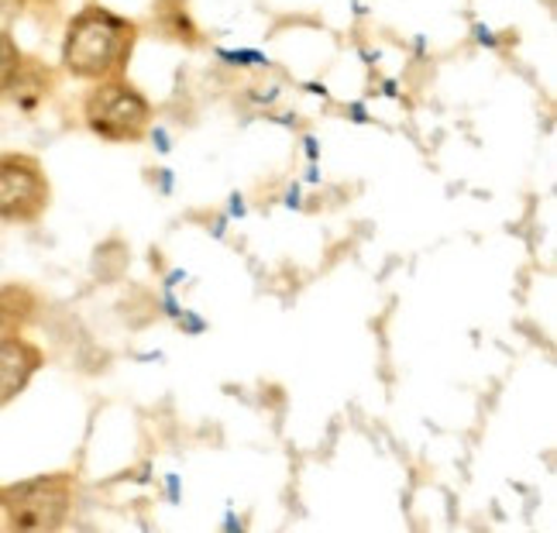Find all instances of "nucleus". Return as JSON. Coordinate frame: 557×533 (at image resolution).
<instances>
[{"instance_id": "obj_6", "label": "nucleus", "mask_w": 557, "mask_h": 533, "mask_svg": "<svg viewBox=\"0 0 557 533\" xmlns=\"http://www.w3.org/2000/svg\"><path fill=\"white\" fill-rule=\"evenodd\" d=\"M21 79H25V52H21L11 32L0 28V100L17 94Z\"/></svg>"}, {"instance_id": "obj_2", "label": "nucleus", "mask_w": 557, "mask_h": 533, "mask_svg": "<svg viewBox=\"0 0 557 533\" xmlns=\"http://www.w3.org/2000/svg\"><path fill=\"white\" fill-rule=\"evenodd\" d=\"M83 124L90 135L111 145H135L152 127V100H148L127 76H111L90 83L83 97Z\"/></svg>"}, {"instance_id": "obj_5", "label": "nucleus", "mask_w": 557, "mask_h": 533, "mask_svg": "<svg viewBox=\"0 0 557 533\" xmlns=\"http://www.w3.org/2000/svg\"><path fill=\"white\" fill-rule=\"evenodd\" d=\"M41 361H46V355L32 340L17 334H0V410L32 386Z\"/></svg>"}, {"instance_id": "obj_4", "label": "nucleus", "mask_w": 557, "mask_h": 533, "mask_svg": "<svg viewBox=\"0 0 557 533\" xmlns=\"http://www.w3.org/2000/svg\"><path fill=\"white\" fill-rule=\"evenodd\" d=\"M52 203L46 165L28 152H0V221L35 224Z\"/></svg>"}, {"instance_id": "obj_3", "label": "nucleus", "mask_w": 557, "mask_h": 533, "mask_svg": "<svg viewBox=\"0 0 557 533\" xmlns=\"http://www.w3.org/2000/svg\"><path fill=\"white\" fill-rule=\"evenodd\" d=\"M73 475H35L0 488V509L17 530H59L73 513Z\"/></svg>"}, {"instance_id": "obj_1", "label": "nucleus", "mask_w": 557, "mask_h": 533, "mask_svg": "<svg viewBox=\"0 0 557 533\" xmlns=\"http://www.w3.org/2000/svg\"><path fill=\"white\" fill-rule=\"evenodd\" d=\"M138 46V25L103 4H90L70 17L62 32L59 62L66 76L79 83H100L111 76H124L127 62Z\"/></svg>"}]
</instances>
